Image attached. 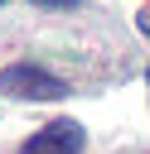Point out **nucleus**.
<instances>
[{"label":"nucleus","mask_w":150,"mask_h":154,"mask_svg":"<svg viewBox=\"0 0 150 154\" xmlns=\"http://www.w3.org/2000/svg\"><path fill=\"white\" fill-rule=\"evenodd\" d=\"M0 91L19 96V101H63L68 82L53 77L48 67H39V63H10V67H0Z\"/></svg>","instance_id":"f257e3e1"},{"label":"nucleus","mask_w":150,"mask_h":154,"mask_svg":"<svg viewBox=\"0 0 150 154\" xmlns=\"http://www.w3.org/2000/svg\"><path fill=\"white\" fill-rule=\"evenodd\" d=\"M82 144H87V130H82L77 120L58 116V120H48L44 130H34V135L19 144V154H82Z\"/></svg>","instance_id":"f03ea898"},{"label":"nucleus","mask_w":150,"mask_h":154,"mask_svg":"<svg viewBox=\"0 0 150 154\" xmlns=\"http://www.w3.org/2000/svg\"><path fill=\"white\" fill-rule=\"evenodd\" d=\"M34 5H44V10H73L77 0H34Z\"/></svg>","instance_id":"7ed1b4c3"},{"label":"nucleus","mask_w":150,"mask_h":154,"mask_svg":"<svg viewBox=\"0 0 150 154\" xmlns=\"http://www.w3.org/2000/svg\"><path fill=\"white\" fill-rule=\"evenodd\" d=\"M135 29H140V34L150 38V10H140V14H135Z\"/></svg>","instance_id":"20e7f679"},{"label":"nucleus","mask_w":150,"mask_h":154,"mask_svg":"<svg viewBox=\"0 0 150 154\" xmlns=\"http://www.w3.org/2000/svg\"><path fill=\"white\" fill-rule=\"evenodd\" d=\"M145 77H150V67H145Z\"/></svg>","instance_id":"39448f33"},{"label":"nucleus","mask_w":150,"mask_h":154,"mask_svg":"<svg viewBox=\"0 0 150 154\" xmlns=\"http://www.w3.org/2000/svg\"><path fill=\"white\" fill-rule=\"evenodd\" d=\"M0 5H5V0H0Z\"/></svg>","instance_id":"423d86ee"}]
</instances>
